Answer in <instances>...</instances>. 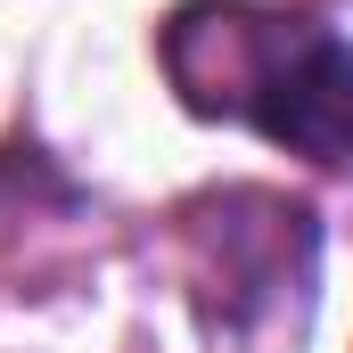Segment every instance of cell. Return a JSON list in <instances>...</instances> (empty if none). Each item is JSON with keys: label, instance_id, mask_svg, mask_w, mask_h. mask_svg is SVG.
I'll list each match as a JSON object with an SVG mask.
<instances>
[{"label": "cell", "instance_id": "cell-1", "mask_svg": "<svg viewBox=\"0 0 353 353\" xmlns=\"http://www.w3.org/2000/svg\"><path fill=\"white\" fill-rule=\"evenodd\" d=\"M165 74L189 115H222L312 165H353V41L271 0H181L165 17Z\"/></svg>", "mask_w": 353, "mask_h": 353}]
</instances>
